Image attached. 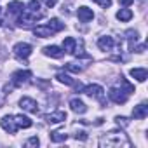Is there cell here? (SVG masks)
Instances as JSON below:
<instances>
[{"instance_id":"6da1fadb","label":"cell","mask_w":148,"mask_h":148,"mask_svg":"<svg viewBox=\"0 0 148 148\" xmlns=\"http://www.w3.org/2000/svg\"><path fill=\"white\" fill-rule=\"evenodd\" d=\"M99 143H101V146H106V148H120V146L129 148L131 146V141L127 139V136L122 131H112V132L105 134Z\"/></svg>"},{"instance_id":"7a4b0ae2","label":"cell","mask_w":148,"mask_h":148,"mask_svg":"<svg viewBox=\"0 0 148 148\" xmlns=\"http://www.w3.org/2000/svg\"><path fill=\"white\" fill-rule=\"evenodd\" d=\"M32 79V71L30 70H19V71H14L12 73V79H11V86L12 87H19L23 84H26L28 80Z\"/></svg>"},{"instance_id":"3957f363","label":"cell","mask_w":148,"mask_h":148,"mask_svg":"<svg viewBox=\"0 0 148 148\" xmlns=\"http://www.w3.org/2000/svg\"><path fill=\"white\" fill-rule=\"evenodd\" d=\"M12 51H14V54H16V58L18 59H26L30 54H32V45L30 44H26V42H19V44H16L14 47H12Z\"/></svg>"},{"instance_id":"277c9868","label":"cell","mask_w":148,"mask_h":148,"mask_svg":"<svg viewBox=\"0 0 148 148\" xmlns=\"http://www.w3.org/2000/svg\"><path fill=\"white\" fill-rule=\"evenodd\" d=\"M0 125H2V129H4L5 132H9V134H14V132L18 131V125H16V122H14V117H11V115L2 117Z\"/></svg>"},{"instance_id":"5b68a950","label":"cell","mask_w":148,"mask_h":148,"mask_svg":"<svg viewBox=\"0 0 148 148\" xmlns=\"http://www.w3.org/2000/svg\"><path fill=\"white\" fill-rule=\"evenodd\" d=\"M84 92H86L87 96H94V98H98V99L105 105V99H103V87H101V86H98V84L87 86V87H84Z\"/></svg>"},{"instance_id":"8992f818","label":"cell","mask_w":148,"mask_h":148,"mask_svg":"<svg viewBox=\"0 0 148 148\" xmlns=\"http://www.w3.org/2000/svg\"><path fill=\"white\" fill-rule=\"evenodd\" d=\"M19 106L25 110V112H30V113H37L38 112V105L35 99L32 98H21L19 99Z\"/></svg>"},{"instance_id":"52a82bcc","label":"cell","mask_w":148,"mask_h":148,"mask_svg":"<svg viewBox=\"0 0 148 148\" xmlns=\"http://www.w3.org/2000/svg\"><path fill=\"white\" fill-rule=\"evenodd\" d=\"M108 96H110V99H112L113 103H117V105H124V103L127 101V94H124V91H119V89H115V87L110 89Z\"/></svg>"},{"instance_id":"ba28073f","label":"cell","mask_w":148,"mask_h":148,"mask_svg":"<svg viewBox=\"0 0 148 148\" xmlns=\"http://www.w3.org/2000/svg\"><path fill=\"white\" fill-rule=\"evenodd\" d=\"M49 124H61V122H64L66 120V112H54V113H49V115H45L44 117Z\"/></svg>"},{"instance_id":"9c48e42d","label":"cell","mask_w":148,"mask_h":148,"mask_svg":"<svg viewBox=\"0 0 148 148\" xmlns=\"http://www.w3.org/2000/svg\"><path fill=\"white\" fill-rule=\"evenodd\" d=\"M77 16H79V19H80L82 23H89V21H92L94 12H92V9H89V7H79Z\"/></svg>"},{"instance_id":"30bf717a","label":"cell","mask_w":148,"mask_h":148,"mask_svg":"<svg viewBox=\"0 0 148 148\" xmlns=\"http://www.w3.org/2000/svg\"><path fill=\"white\" fill-rule=\"evenodd\" d=\"M44 54H45V56H51V58H54V59H61L63 54H64V51L59 49L58 45H47V47H44Z\"/></svg>"},{"instance_id":"8fae6325","label":"cell","mask_w":148,"mask_h":148,"mask_svg":"<svg viewBox=\"0 0 148 148\" xmlns=\"http://www.w3.org/2000/svg\"><path fill=\"white\" fill-rule=\"evenodd\" d=\"M70 108L75 112V113H86V112H87L86 103H84L82 99H79V98H73V99L70 101Z\"/></svg>"},{"instance_id":"7c38bea8","label":"cell","mask_w":148,"mask_h":148,"mask_svg":"<svg viewBox=\"0 0 148 148\" xmlns=\"http://www.w3.org/2000/svg\"><path fill=\"white\" fill-rule=\"evenodd\" d=\"M129 73H131V77H132V79H136L138 82H145V80H146V77H148L146 68H132Z\"/></svg>"},{"instance_id":"4fadbf2b","label":"cell","mask_w":148,"mask_h":148,"mask_svg":"<svg viewBox=\"0 0 148 148\" xmlns=\"http://www.w3.org/2000/svg\"><path fill=\"white\" fill-rule=\"evenodd\" d=\"M146 115H148V106H146L145 103H141V105L134 106V110H132V117H134V119L143 120V119H146Z\"/></svg>"},{"instance_id":"5bb4252c","label":"cell","mask_w":148,"mask_h":148,"mask_svg":"<svg viewBox=\"0 0 148 148\" xmlns=\"http://www.w3.org/2000/svg\"><path fill=\"white\" fill-rule=\"evenodd\" d=\"M75 49H77V40L73 38V37H66V38L63 40V51H64V52L73 54V52H75Z\"/></svg>"},{"instance_id":"9a60e30c","label":"cell","mask_w":148,"mask_h":148,"mask_svg":"<svg viewBox=\"0 0 148 148\" xmlns=\"http://www.w3.org/2000/svg\"><path fill=\"white\" fill-rule=\"evenodd\" d=\"M98 47L101 49V51H112L113 49V38L112 37H99V40H98Z\"/></svg>"},{"instance_id":"2e32d148","label":"cell","mask_w":148,"mask_h":148,"mask_svg":"<svg viewBox=\"0 0 148 148\" xmlns=\"http://www.w3.org/2000/svg\"><path fill=\"white\" fill-rule=\"evenodd\" d=\"M14 122H16V125H18V129L19 127H23V129H28V127H32V119H28V117H25V115H16L14 117Z\"/></svg>"},{"instance_id":"e0dca14e","label":"cell","mask_w":148,"mask_h":148,"mask_svg":"<svg viewBox=\"0 0 148 148\" xmlns=\"http://www.w3.org/2000/svg\"><path fill=\"white\" fill-rule=\"evenodd\" d=\"M45 26H47V28H49V30H51L52 33H58V32L64 30V25H63V23H61L59 19H56V18H52V19H51V21H49V23H47Z\"/></svg>"},{"instance_id":"ac0fdd59","label":"cell","mask_w":148,"mask_h":148,"mask_svg":"<svg viewBox=\"0 0 148 148\" xmlns=\"http://www.w3.org/2000/svg\"><path fill=\"white\" fill-rule=\"evenodd\" d=\"M33 33H35V37H40V38H47V37L54 35L47 26H37V28H33Z\"/></svg>"},{"instance_id":"d6986e66","label":"cell","mask_w":148,"mask_h":148,"mask_svg":"<svg viewBox=\"0 0 148 148\" xmlns=\"http://www.w3.org/2000/svg\"><path fill=\"white\" fill-rule=\"evenodd\" d=\"M7 9H9L11 14H21V12L25 11V5H23V2H18V0H14V2H11V4L7 5Z\"/></svg>"},{"instance_id":"ffe728a7","label":"cell","mask_w":148,"mask_h":148,"mask_svg":"<svg viewBox=\"0 0 148 148\" xmlns=\"http://www.w3.org/2000/svg\"><path fill=\"white\" fill-rule=\"evenodd\" d=\"M49 138H51L52 143H61V141H66V139H68V134H64V132H61V131H52V132L49 134Z\"/></svg>"},{"instance_id":"44dd1931","label":"cell","mask_w":148,"mask_h":148,"mask_svg":"<svg viewBox=\"0 0 148 148\" xmlns=\"http://www.w3.org/2000/svg\"><path fill=\"white\" fill-rule=\"evenodd\" d=\"M56 79L61 82V84H66V86H75V80H73L70 75H66V73H58V75H56Z\"/></svg>"},{"instance_id":"7402d4cb","label":"cell","mask_w":148,"mask_h":148,"mask_svg":"<svg viewBox=\"0 0 148 148\" xmlns=\"http://www.w3.org/2000/svg\"><path fill=\"white\" fill-rule=\"evenodd\" d=\"M131 18H132V11H129V9H120L117 12V19L119 21H129Z\"/></svg>"},{"instance_id":"603a6c76","label":"cell","mask_w":148,"mask_h":148,"mask_svg":"<svg viewBox=\"0 0 148 148\" xmlns=\"http://www.w3.org/2000/svg\"><path fill=\"white\" fill-rule=\"evenodd\" d=\"M125 35H127V40H129V47H131V49H134V44H136V40H138V32L129 30Z\"/></svg>"},{"instance_id":"cb8c5ba5","label":"cell","mask_w":148,"mask_h":148,"mask_svg":"<svg viewBox=\"0 0 148 148\" xmlns=\"http://www.w3.org/2000/svg\"><path fill=\"white\" fill-rule=\"evenodd\" d=\"M64 70L73 71V73H80V71H82V66L77 64V63H66V64H64Z\"/></svg>"},{"instance_id":"d4e9b609","label":"cell","mask_w":148,"mask_h":148,"mask_svg":"<svg viewBox=\"0 0 148 148\" xmlns=\"http://www.w3.org/2000/svg\"><path fill=\"white\" fill-rule=\"evenodd\" d=\"M38 9H40V2H38V0H30L26 11H30V12H38Z\"/></svg>"},{"instance_id":"484cf974","label":"cell","mask_w":148,"mask_h":148,"mask_svg":"<svg viewBox=\"0 0 148 148\" xmlns=\"http://www.w3.org/2000/svg\"><path fill=\"white\" fill-rule=\"evenodd\" d=\"M120 84L124 86V89H125L124 92H125V94H131V92H134V87H132V86H131V84H129V82L124 79V77H120Z\"/></svg>"},{"instance_id":"4316f807","label":"cell","mask_w":148,"mask_h":148,"mask_svg":"<svg viewBox=\"0 0 148 148\" xmlns=\"http://www.w3.org/2000/svg\"><path fill=\"white\" fill-rule=\"evenodd\" d=\"M92 2H98L103 9H108V7L112 5V0H92Z\"/></svg>"},{"instance_id":"83f0119b","label":"cell","mask_w":148,"mask_h":148,"mask_svg":"<svg viewBox=\"0 0 148 148\" xmlns=\"http://www.w3.org/2000/svg\"><path fill=\"white\" fill-rule=\"evenodd\" d=\"M38 143H40V141H38V138H37V136H33V138H30V139L26 141V146H38Z\"/></svg>"},{"instance_id":"f1b7e54d","label":"cell","mask_w":148,"mask_h":148,"mask_svg":"<svg viewBox=\"0 0 148 148\" xmlns=\"http://www.w3.org/2000/svg\"><path fill=\"white\" fill-rule=\"evenodd\" d=\"M75 139H80V141H86V139H87V132H86V131H79V132L75 134Z\"/></svg>"},{"instance_id":"f546056e","label":"cell","mask_w":148,"mask_h":148,"mask_svg":"<svg viewBox=\"0 0 148 148\" xmlns=\"http://www.w3.org/2000/svg\"><path fill=\"white\" fill-rule=\"evenodd\" d=\"M115 120H117V124H119V125H124V127H125V125L129 124V120H127L125 117H117Z\"/></svg>"},{"instance_id":"4dcf8cb0","label":"cell","mask_w":148,"mask_h":148,"mask_svg":"<svg viewBox=\"0 0 148 148\" xmlns=\"http://www.w3.org/2000/svg\"><path fill=\"white\" fill-rule=\"evenodd\" d=\"M132 2H134V0H119V4H120V5H124V7H127V5H131Z\"/></svg>"},{"instance_id":"1f68e13d","label":"cell","mask_w":148,"mask_h":148,"mask_svg":"<svg viewBox=\"0 0 148 148\" xmlns=\"http://www.w3.org/2000/svg\"><path fill=\"white\" fill-rule=\"evenodd\" d=\"M44 2H45V5H47V7H54L58 0H44Z\"/></svg>"},{"instance_id":"d6a6232c","label":"cell","mask_w":148,"mask_h":148,"mask_svg":"<svg viewBox=\"0 0 148 148\" xmlns=\"http://www.w3.org/2000/svg\"><path fill=\"white\" fill-rule=\"evenodd\" d=\"M0 25H2V21H0Z\"/></svg>"}]
</instances>
